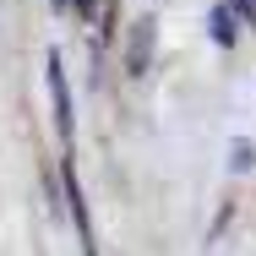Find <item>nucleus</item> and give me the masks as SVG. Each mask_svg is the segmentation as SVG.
Segmentation results:
<instances>
[{"label": "nucleus", "mask_w": 256, "mask_h": 256, "mask_svg": "<svg viewBox=\"0 0 256 256\" xmlns=\"http://www.w3.org/2000/svg\"><path fill=\"white\" fill-rule=\"evenodd\" d=\"M148 60H153V16L131 22V38H126V71H131V76H142V71H148Z\"/></svg>", "instance_id": "2"}, {"label": "nucleus", "mask_w": 256, "mask_h": 256, "mask_svg": "<svg viewBox=\"0 0 256 256\" xmlns=\"http://www.w3.org/2000/svg\"><path fill=\"white\" fill-rule=\"evenodd\" d=\"M234 16H240V11H229V6H212V11H207V33H212V44H218V50H229V44L240 38Z\"/></svg>", "instance_id": "4"}, {"label": "nucleus", "mask_w": 256, "mask_h": 256, "mask_svg": "<svg viewBox=\"0 0 256 256\" xmlns=\"http://www.w3.org/2000/svg\"><path fill=\"white\" fill-rule=\"evenodd\" d=\"M234 11H240V22H256V0H234Z\"/></svg>", "instance_id": "5"}, {"label": "nucleus", "mask_w": 256, "mask_h": 256, "mask_svg": "<svg viewBox=\"0 0 256 256\" xmlns=\"http://www.w3.org/2000/svg\"><path fill=\"white\" fill-rule=\"evenodd\" d=\"M71 6H76L82 16H93V6H98V0H71Z\"/></svg>", "instance_id": "6"}, {"label": "nucleus", "mask_w": 256, "mask_h": 256, "mask_svg": "<svg viewBox=\"0 0 256 256\" xmlns=\"http://www.w3.org/2000/svg\"><path fill=\"white\" fill-rule=\"evenodd\" d=\"M60 180H66V202H71V218H76V234H82V240H88V251H93V224H88V202H82L76 169H71V164H60Z\"/></svg>", "instance_id": "3"}, {"label": "nucleus", "mask_w": 256, "mask_h": 256, "mask_svg": "<svg viewBox=\"0 0 256 256\" xmlns=\"http://www.w3.org/2000/svg\"><path fill=\"white\" fill-rule=\"evenodd\" d=\"M44 76H50L54 131H60V142H71V131H76V114H71V88H66V66H60V50H50V54H44Z\"/></svg>", "instance_id": "1"}]
</instances>
